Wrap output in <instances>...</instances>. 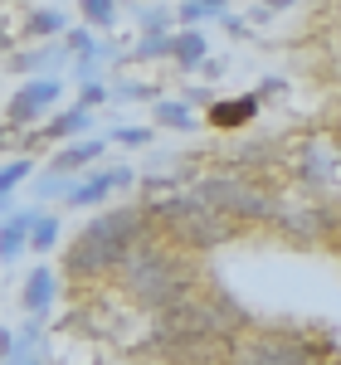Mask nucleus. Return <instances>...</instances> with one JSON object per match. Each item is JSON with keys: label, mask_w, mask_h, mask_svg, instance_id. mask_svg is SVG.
<instances>
[{"label": "nucleus", "mask_w": 341, "mask_h": 365, "mask_svg": "<svg viewBox=\"0 0 341 365\" xmlns=\"http://www.w3.org/2000/svg\"><path fill=\"white\" fill-rule=\"evenodd\" d=\"M117 278L127 287V297L146 312H166L170 302L190 297V273H185V258H175L170 249H161L156 239H142L132 244Z\"/></svg>", "instance_id": "nucleus-1"}, {"label": "nucleus", "mask_w": 341, "mask_h": 365, "mask_svg": "<svg viewBox=\"0 0 341 365\" xmlns=\"http://www.w3.org/2000/svg\"><path fill=\"white\" fill-rule=\"evenodd\" d=\"M234 365H312L302 346H292L283 336H254L234 346Z\"/></svg>", "instance_id": "nucleus-6"}, {"label": "nucleus", "mask_w": 341, "mask_h": 365, "mask_svg": "<svg viewBox=\"0 0 341 365\" xmlns=\"http://www.w3.org/2000/svg\"><path fill=\"white\" fill-rule=\"evenodd\" d=\"M205 54H210V44H205L200 29H175V34H170V58H175L185 73H195L200 63H205Z\"/></svg>", "instance_id": "nucleus-15"}, {"label": "nucleus", "mask_w": 341, "mask_h": 365, "mask_svg": "<svg viewBox=\"0 0 341 365\" xmlns=\"http://www.w3.org/2000/svg\"><path fill=\"white\" fill-rule=\"evenodd\" d=\"M113 190H117V185H113V170H88V175H73V180H68L63 205H68V210H98Z\"/></svg>", "instance_id": "nucleus-11"}, {"label": "nucleus", "mask_w": 341, "mask_h": 365, "mask_svg": "<svg viewBox=\"0 0 341 365\" xmlns=\"http://www.w3.org/2000/svg\"><path fill=\"white\" fill-rule=\"evenodd\" d=\"M58 98H63V78H25L10 93V103H5V127L10 132L34 127L39 117H49L58 108Z\"/></svg>", "instance_id": "nucleus-4"}, {"label": "nucleus", "mask_w": 341, "mask_h": 365, "mask_svg": "<svg viewBox=\"0 0 341 365\" xmlns=\"http://www.w3.org/2000/svg\"><path fill=\"white\" fill-rule=\"evenodd\" d=\"M93 122H98V117L73 103V108H63L58 117H49L39 132H29L25 151H34V146H49V141H58V146H63V141H78V137H88V132H93Z\"/></svg>", "instance_id": "nucleus-8"}, {"label": "nucleus", "mask_w": 341, "mask_h": 365, "mask_svg": "<svg viewBox=\"0 0 341 365\" xmlns=\"http://www.w3.org/2000/svg\"><path fill=\"white\" fill-rule=\"evenodd\" d=\"M29 195L34 205H44V200H63L68 195V175H58V170H39V175H29Z\"/></svg>", "instance_id": "nucleus-20"}, {"label": "nucleus", "mask_w": 341, "mask_h": 365, "mask_svg": "<svg viewBox=\"0 0 341 365\" xmlns=\"http://www.w3.org/2000/svg\"><path fill=\"white\" fill-rule=\"evenodd\" d=\"M0 5H29V0H0Z\"/></svg>", "instance_id": "nucleus-30"}, {"label": "nucleus", "mask_w": 341, "mask_h": 365, "mask_svg": "<svg viewBox=\"0 0 341 365\" xmlns=\"http://www.w3.org/2000/svg\"><path fill=\"white\" fill-rule=\"evenodd\" d=\"M180 5H200V10H215V15H225V0H180Z\"/></svg>", "instance_id": "nucleus-27"}, {"label": "nucleus", "mask_w": 341, "mask_h": 365, "mask_svg": "<svg viewBox=\"0 0 341 365\" xmlns=\"http://www.w3.org/2000/svg\"><path fill=\"white\" fill-rule=\"evenodd\" d=\"M113 103H156V88L137 83V78H117L113 83Z\"/></svg>", "instance_id": "nucleus-22"}, {"label": "nucleus", "mask_w": 341, "mask_h": 365, "mask_svg": "<svg viewBox=\"0 0 341 365\" xmlns=\"http://www.w3.org/2000/svg\"><path fill=\"white\" fill-rule=\"evenodd\" d=\"M103 103H113V83L98 73V78H78V108H103Z\"/></svg>", "instance_id": "nucleus-21"}, {"label": "nucleus", "mask_w": 341, "mask_h": 365, "mask_svg": "<svg viewBox=\"0 0 341 365\" xmlns=\"http://www.w3.org/2000/svg\"><path fill=\"white\" fill-rule=\"evenodd\" d=\"M29 365H39V361H29Z\"/></svg>", "instance_id": "nucleus-31"}, {"label": "nucleus", "mask_w": 341, "mask_h": 365, "mask_svg": "<svg viewBox=\"0 0 341 365\" xmlns=\"http://www.w3.org/2000/svg\"><path fill=\"white\" fill-rule=\"evenodd\" d=\"M58 234H63L58 215H54V210H39V205H34V225H29V249H34V253L58 249Z\"/></svg>", "instance_id": "nucleus-18"}, {"label": "nucleus", "mask_w": 341, "mask_h": 365, "mask_svg": "<svg viewBox=\"0 0 341 365\" xmlns=\"http://www.w3.org/2000/svg\"><path fill=\"white\" fill-rule=\"evenodd\" d=\"M54 302H58V273L44 268V263H34V268L25 273V287H20V307L44 322V317L54 312Z\"/></svg>", "instance_id": "nucleus-9"}, {"label": "nucleus", "mask_w": 341, "mask_h": 365, "mask_svg": "<svg viewBox=\"0 0 341 365\" xmlns=\"http://www.w3.org/2000/svg\"><path fill=\"white\" fill-rule=\"evenodd\" d=\"M63 58H68L63 39H49V44H25V49H15V54L5 58V68H10L15 78H54V68Z\"/></svg>", "instance_id": "nucleus-7"}, {"label": "nucleus", "mask_w": 341, "mask_h": 365, "mask_svg": "<svg viewBox=\"0 0 341 365\" xmlns=\"http://www.w3.org/2000/svg\"><path fill=\"white\" fill-rule=\"evenodd\" d=\"M254 117H258V98H225V103L210 108V122H215L220 132H239V127H249Z\"/></svg>", "instance_id": "nucleus-14"}, {"label": "nucleus", "mask_w": 341, "mask_h": 365, "mask_svg": "<svg viewBox=\"0 0 341 365\" xmlns=\"http://www.w3.org/2000/svg\"><path fill=\"white\" fill-rule=\"evenodd\" d=\"M5 146H10V127H0V151H5Z\"/></svg>", "instance_id": "nucleus-29"}, {"label": "nucleus", "mask_w": 341, "mask_h": 365, "mask_svg": "<svg viewBox=\"0 0 341 365\" xmlns=\"http://www.w3.org/2000/svg\"><path fill=\"white\" fill-rule=\"evenodd\" d=\"M151 122L166 127V132H190V127H195V113H190V103H180V98H156V103H151Z\"/></svg>", "instance_id": "nucleus-17"}, {"label": "nucleus", "mask_w": 341, "mask_h": 365, "mask_svg": "<svg viewBox=\"0 0 341 365\" xmlns=\"http://www.w3.org/2000/svg\"><path fill=\"white\" fill-rule=\"evenodd\" d=\"M10 351H15V331H5V327H0V361H5Z\"/></svg>", "instance_id": "nucleus-28"}, {"label": "nucleus", "mask_w": 341, "mask_h": 365, "mask_svg": "<svg viewBox=\"0 0 341 365\" xmlns=\"http://www.w3.org/2000/svg\"><path fill=\"white\" fill-rule=\"evenodd\" d=\"M103 151H108V141H103V137H78V141H63V146H58L54 156H49V170L68 175V180H73V175H88V170H93V161H98Z\"/></svg>", "instance_id": "nucleus-10"}, {"label": "nucleus", "mask_w": 341, "mask_h": 365, "mask_svg": "<svg viewBox=\"0 0 341 365\" xmlns=\"http://www.w3.org/2000/svg\"><path fill=\"white\" fill-rule=\"evenodd\" d=\"M15 44H20V39H15V29H10V20L0 15V54H10Z\"/></svg>", "instance_id": "nucleus-26"}, {"label": "nucleus", "mask_w": 341, "mask_h": 365, "mask_svg": "<svg viewBox=\"0 0 341 365\" xmlns=\"http://www.w3.org/2000/svg\"><path fill=\"white\" fill-rule=\"evenodd\" d=\"M195 195L210 210H220L229 225L234 220H268L273 215V200L263 190H254L249 180H239V175H205V180H195Z\"/></svg>", "instance_id": "nucleus-3"}, {"label": "nucleus", "mask_w": 341, "mask_h": 365, "mask_svg": "<svg viewBox=\"0 0 341 365\" xmlns=\"http://www.w3.org/2000/svg\"><path fill=\"white\" fill-rule=\"evenodd\" d=\"M29 225H34V210H15L0 220V263H15L29 249Z\"/></svg>", "instance_id": "nucleus-13"}, {"label": "nucleus", "mask_w": 341, "mask_h": 365, "mask_svg": "<svg viewBox=\"0 0 341 365\" xmlns=\"http://www.w3.org/2000/svg\"><path fill=\"white\" fill-rule=\"evenodd\" d=\"M146 220L166 229V239L185 244V249H220L229 239V220L220 210H210L195 190H180V195H161L146 205Z\"/></svg>", "instance_id": "nucleus-2"}, {"label": "nucleus", "mask_w": 341, "mask_h": 365, "mask_svg": "<svg viewBox=\"0 0 341 365\" xmlns=\"http://www.w3.org/2000/svg\"><path fill=\"white\" fill-rule=\"evenodd\" d=\"M108 141H113V146H146V141H151V127H113Z\"/></svg>", "instance_id": "nucleus-25"}, {"label": "nucleus", "mask_w": 341, "mask_h": 365, "mask_svg": "<svg viewBox=\"0 0 341 365\" xmlns=\"http://www.w3.org/2000/svg\"><path fill=\"white\" fill-rule=\"evenodd\" d=\"M137 20H142V34H170V10L166 5H142Z\"/></svg>", "instance_id": "nucleus-24"}, {"label": "nucleus", "mask_w": 341, "mask_h": 365, "mask_svg": "<svg viewBox=\"0 0 341 365\" xmlns=\"http://www.w3.org/2000/svg\"><path fill=\"white\" fill-rule=\"evenodd\" d=\"M127 58H170V34H142L127 49Z\"/></svg>", "instance_id": "nucleus-23"}, {"label": "nucleus", "mask_w": 341, "mask_h": 365, "mask_svg": "<svg viewBox=\"0 0 341 365\" xmlns=\"http://www.w3.org/2000/svg\"><path fill=\"white\" fill-rule=\"evenodd\" d=\"M122 268V253L108 249L103 239H88L83 229H78V239L63 249V273L73 282H93V278H108V273H117Z\"/></svg>", "instance_id": "nucleus-5"}, {"label": "nucleus", "mask_w": 341, "mask_h": 365, "mask_svg": "<svg viewBox=\"0 0 341 365\" xmlns=\"http://www.w3.org/2000/svg\"><path fill=\"white\" fill-rule=\"evenodd\" d=\"M63 34H68V15H63L58 5H29L25 34H20V39H29V44H49V39H63Z\"/></svg>", "instance_id": "nucleus-12"}, {"label": "nucleus", "mask_w": 341, "mask_h": 365, "mask_svg": "<svg viewBox=\"0 0 341 365\" xmlns=\"http://www.w3.org/2000/svg\"><path fill=\"white\" fill-rule=\"evenodd\" d=\"M78 15H83V25L93 29V34H108V29H117V0H78Z\"/></svg>", "instance_id": "nucleus-19"}, {"label": "nucleus", "mask_w": 341, "mask_h": 365, "mask_svg": "<svg viewBox=\"0 0 341 365\" xmlns=\"http://www.w3.org/2000/svg\"><path fill=\"white\" fill-rule=\"evenodd\" d=\"M29 175H34V161H29V156H15V161L0 166V220L15 215V190L25 185Z\"/></svg>", "instance_id": "nucleus-16"}]
</instances>
